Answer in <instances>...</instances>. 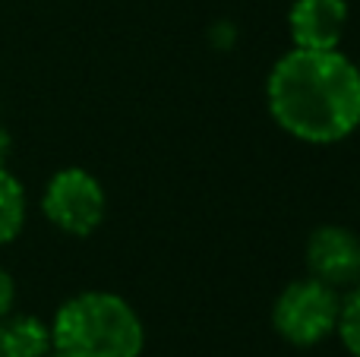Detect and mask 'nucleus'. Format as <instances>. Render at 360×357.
Wrapping results in <instances>:
<instances>
[{
    "label": "nucleus",
    "mask_w": 360,
    "mask_h": 357,
    "mask_svg": "<svg viewBox=\"0 0 360 357\" xmlns=\"http://www.w3.org/2000/svg\"><path fill=\"white\" fill-rule=\"evenodd\" d=\"M272 120L310 145H332L360 130V67L338 48H291L266 79Z\"/></svg>",
    "instance_id": "1"
},
{
    "label": "nucleus",
    "mask_w": 360,
    "mask_h": 357,
    "mask_svg": "<svg viewBox=\"0 0 360 357\" xmlns=\"http://www.w3.org/2000/svg\"><path fill=\"white\" fill-rule=\"evenodd\" d=\"M146 326L114 291H82L60 304L51 323L54 357H139Z\"/></svg>",
    "instance_id": "2"
},
{
    "label": "nucleus",
    "mask_w": 360,
    "mask_h": 357,
    "mask_svg": "<svg viewBox=\"0 0 360 357\" xmlns=\"http://www.w3.org/2000/svg\"><path fill=\"white\" fill-rule=\"evenodd\" d=\"M342 291L316 282L313 275L297 278L272 304V329L294 348H316L335 335Z\"/></svg>",
    "instance_id": "3"
},
{
    "label": "nucleus",
    "mask_w": 360,
    "mask_h": 357,
    "mask_svg": "<svg viewBox=\"0 0 360 357\" xmlns=\"http://www.w3.org/2000/svg\"><path fill=\"white\" fill-rule=\"evenodd\" d=\"M41 209L54 228L73 238H89L108 215V196L98 177L86 168H63L48 181Z\"/></svg>",
    "instance_id": "4"
},
{
    "label": "nucleus",
    "mask_w": 360,
    "mask_h": 357,
    "mask_svg": "<svg viewBox=\"0 0 360 357\" xmlns=\"http://www.w3.org/2000/svg\"><path fill=\"white\" fill-rule=\"evenodd\" d=\"M307 272L335 291L360 285V234L345 225H319L307 238Z\"/></svg>",
    "instance_id": "5"
},
{
    "label": "nucleus",
    "mask_w": 360,
    "mask_h": 357,
    "mask_svg": "<svg viewBox=\"0 0 360 357\" xmlns=\"http://www.w3.org/2000/svg\"><path fill=\"white\" fill-rule=\"evenodd\" d=\"M348 29V0H294L288 13L291 44L304 51L338 48Z\"/></svg>",
    "instance_id": "6"
},
{
    "label": "nucleus",
    "mask_w": 360,
    "mask_h": 357,
    "mask_svg": "<svg viewBox=\"0 0 360 357\" xmlns=\"http://www.w3.org/2000/svg\"><path fill=\"white\" fill-rule=\"evenodd\" d=\"M0 357H51V326L32 313L0 320Z\"/></svg>",
    "instance_id": "7"
},
{
    "label": "nucleus",
    "mask_w": 360,
    "mask_h": 357,
    "mask_svg": "<svg viewBox=\"0 0 360 357\" xmlns=\"http://www.w3.org/2000/svg\"><path fill=\"white\" fill-rule=\"evenodd\" d=\"M25 225V190L0 164V247L10 244Z\"/></svg>",
    "instance_id": "8"
},
{
    "label": "nucleus",
    "mask_w": 360,
    "mask_h": 357,
    "mask_svg": "<svg viewBox=\"0 0 360 357\" xmlns=\"http://www.w3.org/2000/svg\"><path fill=\"white\" fill-rule=\"evenodd\" d=\"M335 335L342 339L345 351L351 357H360V285L342 294V310H338Z\"/></svg>",
    "instance_id": "9"
},
{
    "label": "nucleus",
    "mask_w": 360,
    "mask_h": 357,
    "mask_svg": "<svg viewBox=\"0 0 360 357\" xmlns=\"http://www.w3.org/2000/svg\"><path fill=\"white\" fill-rule=\"evenodd\" d=\"M13 301H16V288H13V278L6 269H0V320L13 310Z\"/></svg>",
    "instance_id": "10"
},
{
    "label": "nucleus",
    "mask_w": 360,
    "mask_h": 357,
    "mask_svg": "<svg viewBox=\"0 0 360 357\" xmlns=\"http://www.w3.org/2000/svg\"><path fill=\"white\" fill-rule=\"evenodd\" d=\"M10 155V133L0 126V164H4V158Z\"/></svg>",
    "instance_id": "11"
}]
</instances>
